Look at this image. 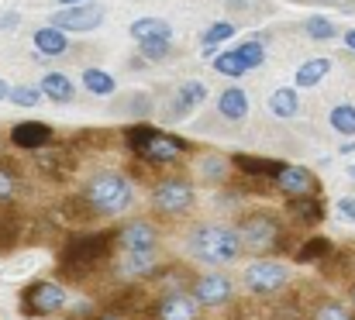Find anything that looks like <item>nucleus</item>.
Here are the masks:
<instances>
[{
	"mask_svg": "<svg viewBox=\"0 0 355 320\" xmlns=\"http://www.w3.org/2000/svg\"><path fill=\"white\" fill-rule=\"evenodd\" d=\"M38 90H42V97H49L52 104H69V100L76 97V87H73V80H69L66 73H45Z\"/></svg>",
	"mask_w": 355,
	"mask_h": 320,
	"instance_id": "19",
	"label": "nucleus"
},
{
	"mask_svg": "<svg viewBox=\"0 0 355 320\" xmlns=\"http://www.w3.org/2000/svg\"><path fill=\"white\" fill-rule=\"evenodd\" d=\"M328 73H331V59L328 55H318V59H307L304 66H297L293 83H297V90H307V87H318Z\"/></svg>",
	"mask_w": 355,
	"mask_h": 320,
	"instance_id": "22",
	"label": "nucleus"
},
{
	"mask_svg": "<svg viewBox=\"0 0 355 320\" xmlns=\"http://www.w3.org/2000/svg\"><path fill=\"white\" fill-rule=\"evenodd\" d=\"M197 317H200V303L190 293H166L152 307V320H197Z\"/></svg>",
	"mask_w": 355,
	"mask_h": 320,
	"instance_id": "12",
	"label": "nucleus"
},
{
	"mask_svg": "<svg viewBox=\"0 0 355 320\" xmlns=\"http://www.w3.org/2000/svg\"><path fill=\"white\" fill-rule=\"evenodd\" d=\"M238 241H241V248H248V251H269V248H279V220L272 217V213L266 211H255V213H245L241 220H238Z\"/></svg>",
	"mask_w": 355,
	"mask_h": 320,
	"instance_id": "5",
	"label": "nucleus"
},
{
	"mask_svg": "<svg viewBox=\"0 0 355 320\" xmlns=\"http://www.w3.org/2000/svg\"><path fill=\"white\" fill-rule=\"evenodd\" d=\"M69 296L59 283L52 279H38V283H28L24 293H21V314L24 317H52L59 310H66Z\"/></svg>",
	"mask_w": 355,
	"mask_h": 320,
	"instance_id": "6",
	"label": "nucleus"
},
{
	"mask_svg": "<svg viewBox=\"0 0 355 320\" xmlns=\"http://www.w3.org/2000/svg\"><path fill=\"white\" fill-rule=\"evenodd\" d=\"M342 155H355V141H345V145H342Z\"/></svg>",
	"mask_w": 355,
	"mask_h": 320,
	"instance_id": "40",
	"label": "nucleus"
},
{
	"mask_svg": "<svg viewBox=\"0 0 355 320\" xmlns=\"http://www.w3.org/2000/svg\"><path fill=\"white\" fill-rule=\"evenodd\" d=\"M349 176H352V179H355V162H349Z\"/></svg>",
	"mask_w": 355,
	"mask_h": 320,
	"instance_id": "44",
	"label": "nucleus"
},
{
	"mask_svg": "<svg viewBox=\"0 0 355 320\" xmlns=\"http://www.w3.org/2000/svg\"><path fill=\"white\" fill-rule=\"evenodd\" d=\"M218 114L225 117V121H245L248 117V94L241 90V87H228V90H221L218 94Z\"/></svg>",
	"mask_w": 355,
	"mask_h": 320,
	"instance_id": "17",
	"label": "nucleus"
},
{
	"mask_svg": "<svg viewBox=\"0 0 355 320\" xmlns=\"http://www.w3.org/2000/svg\"><path fill=\"white\" fill-rule=\"evenodd\" d=\"M328 124L338 131V134H355V107L352 104H335L331 114H328Z\"/></svg>",
	"mask_w": 355,
	"mask_h": 320,
	"instance_id": "30",
	"label": "nucleus"
},
{
	"mask_svg": "<svg viewBox=\"0 0 355 320\" xmlns=\"http://www.w3.org/2000/svg\"><path fill=\"white\" fill-rule=\"evenodd\" d=\"M141 59L145 62H162L173 55V38H152V42H141Z\"/></svg>",
	"mask_w": 355,
	"mask_h": 320,
	"instance_id": "32",
	"label": "nucleus"
},
{
	"mask_svg": "<svg viewBox=\"0 0 355 320\" xmlns=\"http://www.w3.org/2000/svg\"><path fill=\"white\" fill-rule=\"evenodd\" d=\"M193 200H197V193H193V186L187 179H162L152 190V207L159 213H166V217L187 213L193 207Z\"/></svg>",
	"mask_w": 355,
	"mask_h": 320,
	"instance_id": "7",
	"label": "nucleus"
},
{
	"mask_svg": "<svg viewBox=\"0 0 355 320\" xmlns=\"http://www.w3.org/2000/svg\"><path fill=\"white\" fill-rule=\"evenodd\" d=\"M114 245L121 251H141V248H159V231L148 220H131L114 231Z\"/></svg>",
	"mask_w": 355,
	"mask_h": 320,
	"instance_id": "14",
	"label": "nucleus"
},
{
	"mask_svg": "<svg viewBox=\"0 0 355 320\" xmlns=\"http://www.w3.org/2000/svg\"><path fill=\"white\" fill-rule=\"evenodd\" d=\"M232 166H235L238 172H245V176H252V179H276V172H279V159H262V155H232L228 159Z\"/></svg>",
	"mask_w": 355,
	"mask_h": 320,
	"instance_id": "16",
	"label": "nucleus"
},
{
	"mask_svg": "<svg viewBox=\"0 0 355 320\" xmlns=\"http://www.w3.org/2000/svg\"><path fill=\"white\" fill-rule=\"evenodd\" d=\"M228 159H221V155H207L204 162H200V172H204V179H214V183H221L225 176H228Z\"/></svg>",
	"mask_w": 355,
	"mask_h": 320,
	"instance_id": "33",
	"label": "nucleus"
},
{
	"mask_svg": "<svg viewBox=\"0 0 355 320\" xmlns=\"http://www.w3.org/2000/svg\"><path fill=\"white\" fill-rule=\"evenodd\" d=\"M345 45H349V52H355V28L345 31Z\"/></svg>",
	"mask_w": 355,
	"mask_h": 320,
	"instance_id": "39",
	"label": "nucleus"
},
{
	"mask_svg": "<svg viewBox=\"0 0 355 320\" xmlns=\"http://www.w3.org/2000/svg\"><path fill=\"white\" fill-rule=\"evenodd\" d=\"M232 35H235V24H232V21H214V24L204 31V55H207V59H214L218 45H221V42H228Z\"/></svg>",
	"mask_w": 355,
	"mask_h": 320,
	"instance_id": "27",
	"label": "nucleus"
},
{
	"mask_svg": "<svg viewBox=\"0 0 355 320\" xmlns=\"http://www.w3.org/2000/svg\"><path fill=\"white\" fill-rule=\"evenodd\" d=\"M187 245L207 265H228V262H235L241 255L238 231L235 227H225V224H200V227H193Z\"/></svg>",
	"mask_w": 355,
	"mask_h": 320,
	"instance_id": "2",
	"label": "nucleus"
},
{
	"mask_svg": "<svg viewBox=\"0 0 355 320\" xmlns=\"http://www.w3.org/2000/svg\"><path fill=\"white\" fill-rule=\"evenodd\" d=\"M207 100V87L200 83V80H187L180 90H176V97L169 100V110H166V117L169 121H176V117H187L190 110H197V107Z\"/></svg>",
	"mask_w": 355,
	"mask_h": 320,
	"instance_id": "15",
	"label": "nucleus"
},
{
	"mask_svg": "<svg viewBox=\"0 0 355 320\" xmlns=\"http://www.w3.org/2000/svg\"><path fill=\"white\" fill-rule=\"evenodd\" d=\"M211 62H214V73H221V76H228V80H241V76L248 73V66L241 62V55H238L235 48H232V52H218Z\"/></svg>",
	"mask_w": 355,
	"mask_h": 320,
	"instance_id": "26",
	"label": "nucleus"
},
{
	"mask_svg": "<svg viewBox=\"0 0 355 320\" xmlns=\"http://www.w3.org/2000/svg\"><path fill=\"white\" fill-rule=\"evenodd\" d=\"M49 24L59 28V31H66V35H69V31L83 35V31H94V28L104 24V7L94 3V0L76 3V7H62V10H55V14L49 17Z\"/></svg>",
	"mask_w": 355,
	"mask_h": 320,
	"instance_id": "8",
	"label": "nucleus"
},
{
	"mask_svg": "<svg viewBox=\"0 0 355 320\" xmlns=\"http://www.w3.org/2000/svg\"><path fill=\"white\" fill-rule=\"evenodd\" d=\"M235 52L241 55V62H245L248 69H259V66L266 62V45H262L259 38H248V42L235 45Z\"/></svg>",
	"mask_w": 355,
	"mask_h": 320,
	"instance_id": "31",
	"label": "nucleus"
},
{
	"mask_svg": "<svg viewBox=\"0 0 355 320\" xmlns=\"http://www.w3.org/2000/svg\"><path fill=\"white\" fill-rule=\"evenodd\" d=\"M335 211H338V217H342V220H352V224H355V197H342Z\"/></svg>",
	"mask_w": 355,
	"mask_h": 320,
	"instance_id": "37",
	"label": "nucleus"
},
{
	"mask_svg": "<svg viewBox=\"0 0 355 320\" xmlns=\"http://www.w3.org/2000/svg\"><path fill=\"white\" fill-rule=\"evenodd\" d=\"M331 251H335V245H331L328 238H307V241L297 248V262H324Z\"/></svg>",
	"mask_w": 355,
	"mask_h": 320,
	"instance_id": "28",
	"label": "nucleus"
},
{
	"mask_svg": "<svg viewBox=\"0 0 355 320\" xmlns=\"http://www.w3.org/2000/svg\"><path fill=\"white\" fill-rule=\"evenodd\" d=\"M286 279H290V272H286V265L276 262V258H259V262H252V265L245 269V286H248L252 293H259V296H269V293L283 290Z\"/></svg>",
	"mask_w": 355,
	"mask_h": 320,
	"instance_id": "9",
	"label": "nucleus"
},
{
	"mask_svg": "<svg viewBox=\"0 0 355 320\" xmlns=\"http://www.w3.org/2000/svg\"><path fill=\"white\" fill-rule=\"evenodd\" d=\"M80 80H83L87 94H94V97H114V90H118V80H114L107 69H97V66L83 69Z\"/></svg>",
	"mask_w": 355,
	"mask_h": 320,
	"instance_id": "25",
	"label": "nucleus"
},
{
	"mask_svg": "<svg viewBox=\"0 0 355 320\" xmlns=\"http://www.w3.org/2000/svg\"><path fill=\"white\" fill-rule=\"evenodd\" d=\"M17 24V14H0V31L3 28H14Z\"/></svg>",
	"mask_w": 355,
	"mask_h": 320,
	"instance_id": "38",
	"label": "nucleus"
},
{
	"mask_svg": "<svg viewBox=\"0 0 355 320\" xmlns=\"http://www.w3.org/2000/svg\"><path fill=\"white\" fill-rule=\"evenodd\" d=\"M131 38L141 45V42H152V38H173V24L162 21V17H138L131 24Z\"/></svg>",
	"mask_w": 355,
	"mask_h": 320,
	"instance_id": "24",
	"label": "nucleus"
},
{
	"mask_svg": "<svg viewBox=\"0 0 355 320\" xmlns=\"http://www.w3.org/2000/svg\"><path fill=\"white\" fill-rule=\"evenodd\" d=\"M159 265V248H141V251H124L121 255V272L124 276H152Z\"/></svg>",
	"mask_w": 355,
	"mask_h": 320,
	"instance_id": "18",
	"label": "nucleus"
},
{
	"mask_svg": "<svg viewBox=\"0 0 355 320\" xmlns=\"http://www.w3.org/2000/svg\"><path fill=\"white\" fill-rule=\"evenodd\" d=\"M286 213H290L293 220H300V224H321L328 207L321 204V197H293V200L286 204Z\"/></svg>",
	"mask_w": 355,
	"mask_h": 320,
	"instance_id": "20",
	"label": "nucleus"
},
{
	"mask_svg": "<svg viewBox=\"0 0 355 320\" xmlns=\"http://www.w3.org/2000/svg\"><path fill=\"white\" fill-rule=\"evenodd\" d=\"M272 186H276L279 193H286L290 200H293V197H318V190H321L318 176H314L307 166H290V162L279 166Z\"/></svg>",
	"mask_w": 355,
	"mask_h": 320,
	"instance_id": "10",
	"label": "nucleus"
},
{
	"mask_svg": "<svg viewBox=\"0 0 355 320\" xmlns=\"http://www.w3.org/2000/svg\"><path fill=\"white\" fill-rule=\"evenodd\" d=\"M52 138H55V131L45 121H21L10 127V145H17L24 152H42L52 145Z\"/></svg>",
	"mask_w": 355,
	"mask_h": 320,
	"instance_id": "13",
	"label": "nucleus"
},
{
	"mask_svg": "<svg viewBox=\"0 0 355 320\" xmlns=\"http://www.w3.org/2000/svg\"><path fill=\"white\" fill-rule=\"evenodd\" d=\"M35 48H38V55H66L69 52V35L45 24V28L35 31Z\"/></svg>",
	"mask_w": 355,
	"mask_h": 320,
	"instance_id": "21",
	"label": "nucleus"
},
{
	"mask_svg": "<svg viewBox=\"0 0 355 320\" xmlns=\"http://www.w3.org/2000/svg\"><path fill=\"white\" fill-rule=\"evenodd\" d=\"M304 35H307V38H314V42H331V38H338V28H335V21H331V17L314 14V17H307V21H304Z\"/></svg>",
	"mask_w": 355,
	"mask_h": 320,
	"instance_id": "29",
	"label": "nucleus"
},
{
	"mask_svg": "<svg viewBox=\"0 0 355 320\" xmlns=\"http://www.w3.org/2000/svg\"><path fill=\"white\" fill-rule=\"evenodd\" d=\"M7 100H10V104H17V107H38L42 90H38V87H10Z\"/></svg>",
	"mask_w": 355,
	"mask_h": 320,
	"instance_id": "34",
	"label": "nucleus"
},
{
	"mask_svg": "<svg viewBox=\"0 0 355 320\" xmlns=\"http://www.w3.org/2000/svg\"><path fill=\"white\" fill-rule=\"evenodd\" d=\"M83 200L90 204L94 213H124L135 200V186L128 176L121 172H97L87 186H83Z\"/></svg>",
	"mask_w": 355,
	"mask_h": 320,
	"instance_id": "4",
	"label": "nucleus"
},
{
	"mask_svg": "<svg viewBox=\"0 0 355 320\" xmlns=\"http://www.w3.org/2000/svg\"><path fill=\"white\" fill-rule=\"evenodd\" d=\"M314 320H355L342 303H321L318 310H314Z\"/></svg>",
	"mask_w": 355,
	"mask_h": 320,
	"instance_id": "35",
	"label": "nucleus"
},
{
	"mask_svg": "<svg viewBox=\"0 0 355 320\" xmlns=\"http://www.w3.org/2000/svg\"><path fill=\"white\" fill-rule=\"evenodd\" d=\"M14 190H17L14 172H10L7 166H0V204H3V200H10V197H14Z\"/></svg>",
	"mask_w": 355,
	"mask_h": 320,
	"instance_id": "36",
	"label": "nucleus"
},
{
	"mask_svg": "<svg viewBox=\"0 0 355 320\" xmlns=\"http://www.w3.org/2000/svg\"><path fill=\"white\" fill-rule=\"evenodd\" d=\"M7 94H10V87H7V83L0 80V100H7Z\"/></svg>",
	"mask_w": 355,
	"mask_h": 320,
	"instance_id": "41",
	"label": "nucleus"
},
{
	"mask_svg": "<svg viewBox=\"0 0 355 320\" xmlns=\"http://www.w3.org/2000/svg\"><path fill=\"white\" fill-rule=\"evenodd\" d=\"M318 3H335V0H318Z\"/></svg>",
	"mask_w": 355,
	"mask_h": 320,
	"instance_id": "45",
	"label": "nucleus"
},
{
	"mask_svg": "<svg viewBox=\"0 0 355 320\" xmlns=\"http://www.w3.org/2000/svg\"><path fill=\"white\" fill-rule=\"evenodd\" d=\"M124 145L131 148L135 159H141L148 166H173L190 152V145L183 138H176L169 131H159L152 124H131L124 131Z\"/></svg>",
	"mask_w": 355,
	"mask_h": 320,
	"instance_id": "1",
	"label": "nucleus"
},
{
	"mask_svg": "<svg viewBox=\"0 0 355 320\" xmlns=\"http://www.w3.org/2000/svg\"><path fill=\"white\" fill-rule=\"evenodd\" d=\"M111 245H114V231H94V234H76L66 248H62V272L73 276V279H83L94 265H101L107 255H111Z\"/></svg>",
	"mask_w": 355,
	"mask_h": 320,
	"instance_id": "3",
	"label": "nucleus"
},
{
	"mask_svg": "<svg viewBox=\"0 0 355 320\" xmlns=\"http://www.w3.org/2000/svg\"><path fill=\"white\" fill-rule=\"evenodd\" d=\"M352 303H355V286H352Z\"/></svg>",
	"mask_w": 355,
	"mask_h": 320,
	"instance_id": "46",
	"label": "nucleus"
},
{
	"mask_svg": "<svg viewBox=\"0 0 355 320\" xmlns=\"http://www.w3.org/2000/svg\"><path fill=\"white\" fill-rule=\"evenodd\" d=\"M297 110H300L297 87H279V90H272V94H269V114H272V117L290 121V117H297Z\"/></svg>",
	"mask_w": 355,
	"mask_h": 320,
	"instance_id": "23",
	"label": "nucleus"
},
{
	"mask_svg": "<svg viewBox=\"0 0 355 320\" xmlns=\"http://www.w3.org/2000/svg\"><path fill=\"white\" fill-rule=\"evenodd\" d=\"M200 307H225L232 300V279L221 276V272H207L193 283V293H190Z\"/></svg>",
	"mask_w": 355,
	"mask_h": 320,
	"instance_id": "11",
	"label": "nucleus"
},
{
	"mask_svg": "<svg viewBox=\"0 0 355 320\" xmlns=\"http://www.w3.org/2000/svg\"><path fill=\"white\" fill-rule=\"evenodd\" d=\"M62 7H76V3H87V0H59Z\"/></svg>",
	"mask_w": 355,
	"mask_h": 320,
	"instance_id": "43",
	"label": "nucleus"
},
{
	"mask_svg": "<svg viewBox=\"0 0 355 320\" xmlns=\"http://www.w3.org/2000/svg\"><path fill=\"white\" fill-rule=\"evenodd\" d=\"M94 320H128V317H118V314H101V317H94Z\"/></svg>",
	"mask_w": 355,
	"mask_h": 320,
	"instance_id": "42",
	"label": "nucleus"
}]
</instances>
